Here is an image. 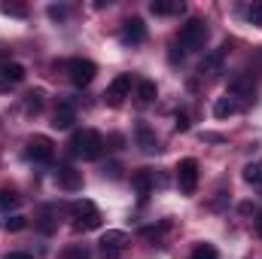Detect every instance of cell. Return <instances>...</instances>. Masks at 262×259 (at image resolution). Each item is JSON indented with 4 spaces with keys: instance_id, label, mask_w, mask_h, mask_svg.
Returning <instances> with one entry per match:
<instances>
[{
    "instance_id": "5b68a950",
    "label": "cell",
    "mask_w": 262,
    "mask_h": 259,
    "mask_svg": "<svg viewBox=\"0 0 262 259\" xmlns=\"http://www.w3.org/2000/svg\"><path fill=\"white\" fill-rule=\"evenodd\" d=\"M232 101H238V107H244V104H253L256 101V82L250 79V76H235L232 82H229V92H226Z\"/></svg>"
},
{
    "instance_id": "484cf974",
    "label": "cell",
    "mask_w": 262,
    "mask_h": 259,
    "mask_svg": "<svg viewBox=\"0 0 262 259\" xmlns=\"http://www.w3.org/2000/svg\"><path fill=\"white\" fill-rule=\"evenodd\" d=\"M192 259H220V253H216L213 244H198L195 250H192Z\"/></svg>"
},
{
    "instance_id": "8fae6325",
    "label": "cell",
    "mask_w": 262,
    "mask_h": 259,
    "mask_svg": "<svg viewBox=\"0 0 262 259\" xmlns=\"http://www.w3.org/2000/svg\"><path fill=\"white\" fill-rule=\"evenodd\" d=\"M119 40H122L125 46H137V43H143V40H146V25H143L140 18H128V21L122 25Z\"/></svg>"
},
{
    "instance_id": "7a4b0ae2",
    "label": "cell",
    "mask_w": 262,
    "mask_h": 259,
    "mask_svg": "<svg viewBox=\"0 0 262 259\" xmlns=\"http://www.w3.org/2000/svg\"><path fill=\"white\" fill-rule=\"evenodd\" d=\"M70 217H73V226H76L79 232H92V229L101 226V210H98L95 201H89V198L73 201V204H70Z\"/></svg>"
},
{
    "instance_id": "e0dca14e",
    "label": "cell",
    "mask_w": 262,
    "mask_h": 259,
    "mask_svg": "<svg viewBox=\"0 0 262 259\" xmlns=\"http://www.w3.org/2000/svg\"><path fill=\"white\" fill-rule=\"evenodd\" d=\"M137 143L143 153H156L159 149V137L149 131V125H137Z\"/></svg>"
},
{
    "instance_id": "4dcf8cb0",
    "label": "cell",
    "mask_w": 262,
    "mask_h": 259,
    "mask_svg": "<svg viewBox=\"0 0 262 259\" xmlns=\"http://www.w3.org/2000/svg\"><path fill=\"white\" fill-rule=\"evenodd\" d=\"M3 64H6V61H0V92H6V89L12 85V82L6 79V70H3Z\"/></svg>"
},
{
    "instance_id": "d6a6232c",
    "label": "cell",
    "mask_w": 262,
    "mask_h": 259,
    "mask_svg": "<svg viewBox=\"0 0 262 259\" xmlns=\"http://www.w3.org/2000/svg\"><path fill=\"white\" fill-rule=\"evenodd\" d=\"M256 235H259V238H262V213H259V217H256Z\"/></svg>"
},
{
    "instance_id": "9a60e30c",
    "label": "cell",
    "mask_w": 262,
    "mask_h": 259,
    "mask_svg": "<svg viewBox=\"0 0 262 259\" xmlns=\"http://www.w3.org/2000/svg\"><path fill=\"white\" fill-rule=\"evenodd\" d=\"M186 6H183V0H152L149 3V12L152 15H180Z\"/></svg>"
},
{
    "instance_id": "3957f363",
    "label": "cell",
    "mask_w": 262,
    "mask_h": 259,
    "mask_svg": "<svg viewBox=\"0 0 262 259\" xmlns=\"http://www.w3.org/2000/svg\"><path fill=\"white\" fill-rule=\"evenodd\" d=\"M204 43H207V25L201 18H189L180 28V46L189 52H198V49H204Z\"/></svg>"
},
{
    "instance_id": "9c48e42d",
    "label": "cell",
    "mask_w": 262,
    "mask_h": 259,
    "mask_svg": "<svg viewBox=\"0 0 262 259\" xmlns=\"http://www.w3.org/2000/svg\"><path fill=\"white\" fill-rule=\"evenodd\" d=\"M125 244H128V235L113 229V232L101 235V256L104 259H119L125 253Z\"/></svg>"
},
{
    "instance_id": "603a6c76",
    "label": "cell",
    "mask_w": 262,
    "mask_h": 259,
    "mask_svg": "<svg viewBox=\"0 0 262 259\" xmlns=\"http://www.w3.org/2000/svg\"><path fill=\"white\" fill-rule=\"evenodd\" d=\"M244 15H247V21H250V25H259V28H262V0L250 3V6L244 9Z\"/></svg>"
},
{
    "instance_id": "d6986e66",
    "label": "cell",
    "mask_w": 262,
    "mask_h": 259,
    "mask_svg": "<svg viewBox=\"0 0 262 259\" xmlns=\"http://www.w3.org/2000/svg\"><path fill=\"white\" fill-rule=\"evenodd\" d=\"M40 110H43V92H28L25 95V113L37 116Z\"/></svg>"
},
{
    "instance_id": "52a82bcc",
    "label": "cell",
    "mask_w": 262,
    "mask_h": 259,
    "mask_svg": "<svg viewBox=\"0 0 262 259\" xmlns=\"http://www.w3.org/2000/svg\"><path fill=\"white\" fill-rule=\"evenodd\" d=\"M177 186L183 195H192L198 189V162L195 159H183L177 165Z\"/></svg>"
},
{
    "instance_id": "ffe728a7",
    "label": "cell",
    "mask_w": 262,
    "mask_h": 259,
    "mask_svg": "<svg viewBox=\"0 0 262 259\" xmlns=\"http://www.w3.org/2000/svg\"><path fill=\"white\" fill-rule=\"evenodd\" d=\"M244 180H247L250 186H262V162H250V165L244 168Z\"/></svg>"
},
{
    "instance_id": "83f0119b",
    "label": "cell",
    "mask_w": 262,
    "mask_h": 259,
    "mask_svg": "<svg viewBox=\"0 0 262 259\" xmlns=\"http://www.w3.org/2000/svg\"><path fill=\"white\" fill-rule=\"evenodd\" d=\"M3 12H6V15H15V18H25V15H28V9H25L21 3H3Z\"/></svg>"
},
{
    "instance_id": "cb8c5ba5",
    "label": "cell",
    "mask_w": 262,
    "mask_h": 259,
    "mask_svg": "<svg viewBox=\"0 0 262 259\" xmlns=\"http://www.w3.org/2000/svg\"><path fill=\"white\" fill-rule=\"evenodd\" d=\"M18 201H21V198L12 192V189H0V210H12Z\"/></svg>"
},
{
    "instance_id": "30bf717a",
    "label": "cell",
    "mask_w": 262,
    "mask_h": 259,
    "mask_svg": "<svg viewBox=\"0 0 262 259\" xmlns=\"http://www.w3.org/2000/svg\"><path fill=\"white\" fill-rule=\"evenodd\" d=\"M131 186L137 189L140 201H146V198L152 195V189H156V174H152L149 168H140V171H134V174H131Z\"/></svg>"
},
{
    "instance_id": "5bb4252c",
    "label": "cell",
    "mask_w": 262,
    "mask_h": 259,
    "mask_svg": "<svg viewBox=\"0 0 262 259\" xmlns=\"http://www.w3.org/2000/svg\"><path fill=\"white\" fill-rule=\"evenodd\" d=\"M73 122H76V110H73V104H70V101H61V104L55 107L52 125H55V128H70Z\"/></svg>"
},
{
    "instance_id": "ba28073f",
    "label": "cell",
    "mask_w": 262,
    "mask_h": 259,
    "mask_svg": "<svg viewBox=\"0 0 262 259\" xmlns=\"http://www.w3.org/2000/svg\"><path fill=\"white\" fill-rule=\"evenodd\" d=\"M131 85H134V79H131V73H119L110 85H107V92H104V101L110 104V107H119L125 98H128Z\"/></svg>"
},
{
    "instance_id": "ac0fdd59",
    "label": "cell",
    "mask_w": 262,
    "mask_h": 259,
    "mask_svg": "<svg viewBox=\"0 0 262 259\" xmlns=\"http://www.w3.org/2000/svg\"><path fill=\"white\" fill-rule=\"evenodd\" d=\"M156 95H159L156 82H149V79H140V82H137V104H140V107L152 104V101H156Z\"/></svg>"
},
{
    "instance_id": "277c9868",
    "label": "cell",
    "mask_w": 262,
    "mask_h": 259,
    "mask_svg": "<svg viewBox=\"0 0 262 259\" xmlns=\"http://www.w3.org/2000/svg\"><path fill=\"white\" fill-rule=\"evenodd\" d=\"M95 73H98V67H95V61H89V58H70L67 61V79L76 89H85L95 79Z\"/></svg>"
},
{
    "instance_id": "4316f807",
    "label": "cell",
    "mask_w": 262,
    "mask_h": 259,
    "mask_svg": "<svg viewBox=\"0 0 262 259\" xmlns=\"http://www.w3.org/2000/svg\"><path fill=\"white\" fill-rule=\"evenodd\" d=\"M61 259H92V256H89V250H85L82 244H73V247H67L64 250V256Z\"/></svg>"
},
{
    "instance_id": "1f68e13d",
    "label": "cell",
    "mask_w": 262,
    "mask_h": 259,
    "mask_svg": "<svg viewBox=\"0 0 262 259\" xmlns=\"http://www.w3.org/2000/svg\"><path fill=\"white\" fill-rule=\"evenodd\" d=\"M3 259H34V256H31V253H18V250H15V253H6Z\"/></svg>"
},
{
    "instance_id": "8992f818",
    "label": "cell",
    "mask_w": 262,
    "mask_h": 259,
    "mask_svg": "<svg viewBox=\"0 0 262 259\" xmlns=\"http://www.w3.org/2000/svg\"><path fill=\"white\" fill-rule=\"evenodd\" d=\"M25 156H28L31 162H52L55 143H52L49 137H43V134H34V137L28 140V146H25Z\"/></svg>"
},
{
    "instance_id": "44dd1931",
    "label": "cell",
    "mask_w": 262,
    "mask_h": 259,
    "mask_svg": "<svg viewBox=\"0 0 262 259\" xmlns=\"http://www.w3.org/2000/svg\"><path fill=\"white\" fill-rule=\"evenodd\" d=\"M55 213H58L55 207H43V210H40V232L49 235V232L55 229Z\"/></svg>"
},
{
    "instance_id": "7c38bea8",
    "label": "cell",
    "mask_w": 262,
    "mask_h": 259,
    "mask_svg": "<svg viewBox=\"0 0 262 259\" xmlns=\"http://www.w3.org/2000/svg\"><path fill=\"white\" fill-rule=\"evenodd\" d=\"M55 180H58V186H61V189H67V192L82 189V174H79V171H73L70 165H61V168L55 171Z\"/></svg>"
},
{
    "instance_id": "f1b7e54d",
    "label": "cell",
    "mask_w": 262,
    "mask_h": 259,
    "mask_svg": "<svg viewBox=\"0 0 262 259\" xmlns=\"http://www.w3.org/2000/svg\"><path fill=\"white\" fill-rule=\"evenodd\" d=\"M174 128H177V131H189V116H186V113H177V122H174Z\"/></svg>"
},
{
    "instance_id": "d4e9b609",
    "label": "cell",
    "mask_w": 262,
    "mask_h": 259,
    "mask_svg": "<svg viewBox=\"0 0 262 259\" xmlns=\"http://www.w3.org/2000/svg\"><path fill=\"white\" fill-rule=\"evenodd\" d=\"M25 226H28V220H25V217H18V213H12V217H6V220H3V229H6V232H21Z\"/></svg>"
},
{
    "instance_id": "f546056e",
    "label": "cell",
    "mask_w": 262,
    "mask_h": 259,
    "mask_svg": "<svg viewBox=\"0 0 262 259\" xmlns=\"http://www.w3.org/2000/svg\"><path fill=\"white\" fill-rule=\"evenodd\" d=\"M49 15L61 21V18H67V9H64V6H49Z\"/></svg>"
},
{
    "instance_id": "6da1fadb",
    "label": "cell",
    "mask_w": 262,
    "mask_h": 259,
    "mask_svg": "<svg viewBox=\"0 0 262 259\" xmlns=\"http://www.w3.org/2000/svg\"><path fill=\"white\" fill-rule=\"evenodd\" d=\"M70 156L73 159H82V162H92V159H98L101 156V149H104V137L98 134L95 128H79L70 134Z\"/></svg>"
},
{
    "instance_id": "2e32d148",
    "label": "cell",
    "mask_w": 262,
    "mask_h": 259,
    "mask_svg": "<svg viewBox=\"0 0 262 259\" xmlns=\"http://www.w3.org/2000/svg\"><path fill=\"white\" fill-rule=\"evenodd\" d=\"M241 107H238V101H232L229 95H223V98H216V104H213V116L216 119H226V116H235Z\"/></svg>"
},
{
    "instance_id": "4fadbf2b",
    "label": "cell",
    "mask_w": 262,
    "mask_h": 259,
    "mask_svg": "<svg viewBox=\"0 0 262 259\" xmlns=\"http://www.w3.org/2000/svg\"><path fill=\"white\" fill-rule=\"evenodd\" d=\"M223 64H226V61H223V52H207V55L201 58V64H198V73L213 79V76L223 73Z\"/></svg>"
},
{
    "instance_id": "7402d4cb",
    "label": "cell",
    "mask_w": 262,
    "mask_h": 259,
    "mask_svg": "<svg viewBox=\"0 0 262 259\" xmlns=\"http://www.w3.org/2000/svg\"><path fill=\"white\" fill-rule=\"evenodd\" d=\"M3 70H6V79H9L12 85L25 79V67L18 64V61H6V64H3Z\"/></svg>"
}]
</instances>
